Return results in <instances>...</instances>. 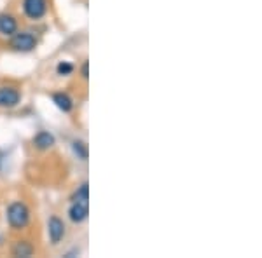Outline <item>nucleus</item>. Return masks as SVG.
Wrapping results in <instances>:
<instances>
[{"instance_id": "obj_1", "label": "nucleus", "mask_w": 262, "mask_h": 258, "mask_svg": "<svg viewBox=\"0 0 262 258\" xmlns=\"http://www.w3.org/2000/svg\"><path fill=\"white\" fill-rule=\"evenodd\" d=\"M7 220L12 228H23L27 227L28 220H30V211L23 202H12L7 209Z\"/></svg>"}, {"instance_id": "obj_2", "label": "nucleus", "mask_w": 262, "mask_h": 258, "mask_svg": "<svg viewBox=\"0 0 262 258\" xmlns=\"http://www.w3.org/2000/svg\"><path fill=\"white\" fill-rule=\"evenodd\" d=\"M37 40L35 37L32 35V33H16L14 37H12V42L11 45L14 48L16 51H21V53H28V51H32L33 48H35Z\"/></svg>"}, {"instance_id": "obj_3", "label": "nucleus", "mask_w": 262, "mask_h": 258, "mask_svg": "<svg viewBox=\"0 0 262 258\" xmlns=\"http://www.w3.org/2000/svg\"><path fill=\"white\" fill-rule=\"evenodd\" d=\"M23 9H25V14L30 19H40L42 16L46 14L48 6H46V0H25Z\"/></svg>"}, {"instance_id": "obj_4", "label": "nucleus", "mask_w": 262, "mask_h": 258, "mask_svg": "<svg viewBox=\"0 0 262 258\" xmlns=\"http://www.w3.org/2000/svg\"><path fill=\"white\" fill-rule=\"evenodd\" d=\"M48 230H49V239L53 244H58L60 241L63 239L65 236V223L61 222L58 217H53L49 220V225H48Z\"/></svg>"}, {"instance_id": "obj_5", "label": "nucleus", "mask_w": 262, "mask_h": 258, "mask_svg": "<svg viewBox=\"0 0 262 258\" xmlns=\"http://www.w3.org/2000/svg\"><path fill=\"white\" fill-rule=\"evenodd\" d=\"M19 103V92L12 87H0V107L12 108Z\"/></svg>"}, {"instance_id": "obj_6", "label": "nucleus", "mask_w": 262, "mask_h": 258, "mask_svg": "<svg viewBox=\"0 0 262 258\" xmlns=\"http://www.w3.org/2000/svg\"><path fill=\"white\" fill-rule=\"evenodd\" d=\"M88 213H90V209H88V202H79V201H74V204L70 206V220L75 223H81L84 220L88 218Z\"/></svg>"}, {"instance_id": "obj_7", "label": "nucleus", "mask_w": 262, "mask_h": 258, "mask_svg": "<svg viewBox=\"0 0 262 258\" xmlns=\"http://www.w3.org/2000/svg\"><path fill=\"white\" fill-rule=\"evenodd\" d=\"M16 30H18V23L16 19L9 14H2L0 16V33L4 35H14Z\"/></svg>"}, {"instance_id": "obj_8", "label": "nucleus", "mask_w": 262, "mask_h": 258, "mask_svg": "<svg viewBox=\"0 0 262 258\" xmlns=\"http://www.w3.org/2000/svg\"><path fill=\"white\" fill-rule=\"evenodd\" d=\"M33 143H35V147L39 150H48L54 145V136L49 133H46V131H42V133H39L35 138H33Z\"/></svg>"}, {"instance_id": "obj_9", "label": "nucleus", "mask_w": 262, "mask_h": 258, "mask_svg": "<svg viewBox=\"0 0 262 258\" xmlns=\"http://www.w3.org/2000/svg\"><path fill=\"white\" fill-rule=\"evenodd\" d=\"M53 101L56 103V107L63 110V112H70L72 110V100L69 98L67 95H63V92H56V95H53Z\"/></svg>"}, {"instance_id": "obj_10", "label": "nucleus", "mask_w": 262, "mask_h": 258, "mask_svg": "<svg viewBox=\"0 0 262 258\" xmlns=\"http://www.w3.org/2000/svg\"><path fill=\"white\" fill-rule=\"evenodd\" d=\"M12 253H14V256H32L33 248L28 243H25V241H19L14 246V249H12Z\"/></svg>"}, {"instance_id": "obj_11", "label": "nucleus", "mask_w": 262, "mask_h": 258, "mask_svg": "<svg viewBox=\"0 0 262 258\" xmlns=\"http://www.w3.org/2000/svg\"><path fill=\"white\" fill-rule=\"evenodd\" d=\"M88 199H90V190H88V183H84V185H81V189H79L77 192L74 194V197H72V201L88 202Z\"/></svg>"}, {"instance_id": "obj_12", "label": "nucleus", "mask_w": 262, "mask_h": 258, "mask_svg": "<svg viewBox=\"0 0 262 258\" xmlns=\"http://www.w3.org/2000/svg\"><path fill=\"white\" fill-rule=\"evenodd\" d=\"M74 152L81 159H88V147L84 142H74Z\"/></svg>"}, {"instance_id": "obj_13", "label": "nucleus", "mask_w": 262, "mask_h": 258, "mask_svg": "<svg viewBox=\"0 0 262 258\" xmlns=\"http://www.w3.org/2000/svg\"><path fill=\"white\" fill-rule=\"evenodd\" d=\"M58 74L60 75H69V74H72V70H74V66L70 65V63H67V61H61L60 65H58Z\"/></svg>"}, {"instance_id": "obj_14", "label": "nucleus", "mask_w": 262, "mask_h": 258, "mask_svg": "<svg viewBox=\"0 0 262 258\" xmlns=\"http://www.w3.org/2000/svg\"><path fill=\"white\" fill-rule=\"evenodd\" d=\"M88 66H90V65H88V63H84V65H82V77L84 79H88V77H90V75H88Z\"/></svg>"}]
</instances>
